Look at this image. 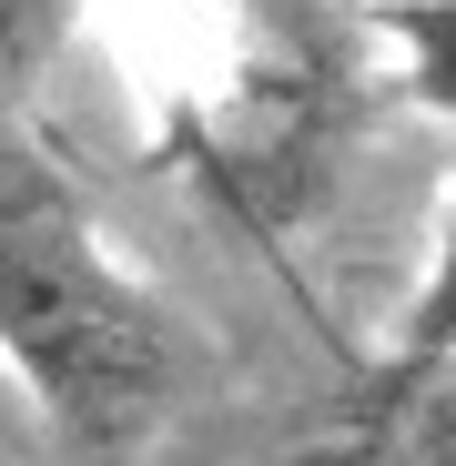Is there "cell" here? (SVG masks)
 <instances>
[{"mask_svg": "<svg viewBox=\"0 0 456 466\" xmlns=\"http://www.w3.org/2000/svg\"><path fill=\"white\" fill-rule=\"evenodd\" d=\"M0 355L51 426L92 446H142L203 385V345L71 193L51 142L0 112Z\"/></svg>", "mask_w": 456, "mask_h": 466, "instance_id": "1", "label": "cell"}, {"mask_svg": "<svg viewBox=\"0 0 456 466\" xmlns=\"http://www.w3.org/2000/svg\"><path fill=\"white\" fill-rule=\"evenodd\" d=\"M386 466H456V355L386 385Z\"/></svg>", "mask_w": 456, "mask_h": 466, "instance_id": "2", "label": "cell"}, {"mask_svg": "<svg viewBox=\"0 0 456 466\" xmlns=\"http://www.w3.org/2000/svg\"><path fill=\"white\" fill-rule=\"evenodd\" d=\"M375 31L406 41V82H416V102L456 132V0H375Z\"/></svg>", "mask_w": 456, "mask_h": 466, "instance_id": "3", "label": "cell"}, {"mask_svg": "<svg viewBox=\"0 0 456 466\" xmlns=\"http://www.w3.org/2000/svg\"><path fill=\"white\" fill-rule=\"evenodd\" d=\"M446 355H456V213H446V233H436L426 294L406 304V335H396V375H386V385H406V375H426V365H446Z\"/></svg>", "mask_w": 456, "mask_h": 466, "instance_id": "4", "label": "cell"}]
</instances>
